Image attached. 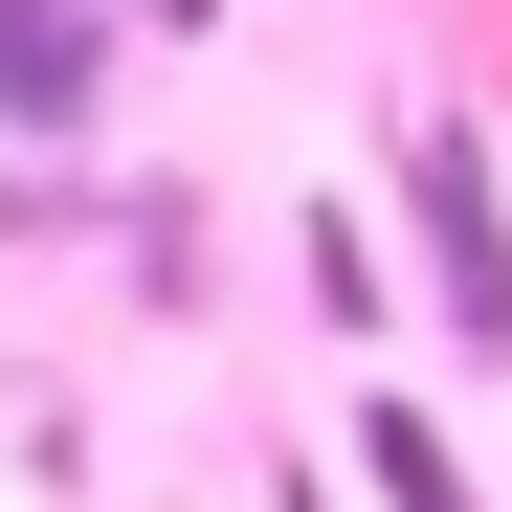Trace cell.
<instances>
[{
    "label": "cell",
    "mask_w": 512,
    "mask_h": 512,
    "mask_svg": "<svg viewBox=\"0 0 512 512\" xmlns=\"http://www.w3.org/2000/svg\"><path fill=\"white\" fill-rule=\"evenodd\" d=\"M379 179H401V334H446L468 379H512V156H490V112H401L379 134Z\"/></svg>",
    "instance_id": "1"
},
{
    "label": "cell",
    "mask_w": 512,
    "mask_h": 512,
    "mask_svg": "<svg viewBox=\"0 0 512 512\" xmlns=\"http://www.w3.org/2000/svg\"><path fill=\"white\" fill-rule=\"evenodd\" d=\"M0 134L23 156H90L112 134V0H0Z\"/></svg>",
    "instance_id": "2"
},
{
    "label": "cell",
    "mask_w": 512,
    "mask_h": 512,
    "mask_svg": "<svg viewBox=\"0 0 512 512\" xmlns=\"http://www.w3.org/2000/svg\"><path fill=\"white\" fill-rule=\"evenodd\" d=\"M290 268H312V334H357V357L401 334V268H379V223H357V201H312V223H290Z\"/></svg>",
    "instance_id": "4"
},
{
    "label": "cell",
    "mask_w": 512,
    "mask_h": 512,
    "mask_svg": "<svg viewBox=\"0 0 512 512\" xmlns=\"http://www.w3.org/2000/svg\"><path fill=\"white\" fill-rule=\"evenodd\" d=\"M357 490H379V512H490V490H468V446H446V401H401V379L357 401Z\"/></svg>",
    "instance_id": "3"
},
{
    "label": "cell",
    "mask_w": 512,
    "mask_h": 512,
    "mask_svg": "<svg viewBox=\"0 0 512 512\" xmlns=\"http://www.w3.org/2000/svg\"><path fill=\"white\" fill-rule=\"evenodd\" d=\"M290 512H312V468H290Z\"/></svg>",
    "instance_id": "5"
}]
</instances>
